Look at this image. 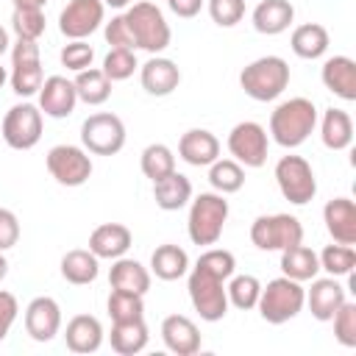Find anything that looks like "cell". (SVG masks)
<instances>
[{
	"label": "cell",
	"instance_id": "6da1fadb",
	"mask_svg": "<svg viewBox=\"0 0 356 356\" xmlns=\"http://www.w3.org/2000/svg\"><path fill=\"white\" fill-rule=\"evenodd\" d=\"M314 128H317V108L309 97H289L278 103L270 114V136L286 150L300 147Z\"/></svg>",
	"mask_w": 356,
	"mask_h": 356
},
{
	"label": "cell",
	"instance_id": "7a4b0ae2",
	"mask_svg": "<svg viewBox=\"0 0 356 356\" xmlns=\"http://www.w3.org/2000/svg\"><path fill=\"white\" fill-rule=\"evenodd\" d=\"M228 220V200L220 192H200L192 206H189V217H186V234L195 245H217L222 236Z\"/></svg>",
	"mask_w": 356,
	"mask_h": 356
},
{
	"label": "cell",
	"instance_id": "3957f363",
	"mask_svg": "<svg viewBox=\"0 0 356 356\" xmlns=\"http://www.w3.org/2000/svg\"><path fill=\"white\" fill-rule=\"evenodd\" d=\"M306 306V289L300 281H292L286 275L281 278H273L267 281V286H261V295H259V314L264 323L270 325H281L292 317H298Z\"/></svg>",
	"mask_w": 356,
	"mask_h": 356
},
{
	"label": "cell",
	"instance_id": "277c9868",
	"mask_svg": "<svg viewBox=\"0 0 356 356\" xmlns=\"http://www.w3.org/2000/svg\"><path fill=\"white\" fill-rule=\"evenodd\" d=\"M239 86L259 103L275 100L289 86V64L281 56H261L239 72Z\"/></svg>",
	"mask_w": 356,
	"mask_h": 356
},
{
	"label": "cell",
	"instance_id": "5b68a950",
	"mask_svg": "<svg viewBox=\"0 0 356 356\" xmlns=\"http://www.w3.org/2000/svg\"><path fill=\"white\" fill-rule=\"evenodd\" d=\"M125 22L131 28V36H134V47L139 50H147L150 56H159L161 50L170 47V39H172V31L161 14L159 6L153 3H134L125 14Z\"/></svg>",
	"mask_w": 356,
	"mask_h": 356
},
{
	"label": "cell",
	"instance_id": "8992f818",
	"mask_svg": "<svg viewBox=\"0 0 356 356\" xmlns=\"http://www.w3.org/2000/svg\"><path fill=\"white\" fill-rule=\"evenodd\" d=\"M81 145L95 156H114L125 147V125L111 111L89 114L81 122Z\"/></svg>",
	"mask_w": 356,
	"mask_h": 356
},
{
	"label": "cell",
	"instance_id": "52a82bcc",
	"mask_svg": "<svg viewBox=\"0 0 356 356\" xmlns=\"http://www.w3.org/2000/svg\"><path fill=\"white\" fill-rule=\"evenodd\" d=\"M186 289H189V300H192L195 312L200 314V320L217 323L228 314V295H225V281L222 278L192 267Z\"/></svg>",
	"mask_w": 356,
	"mask_h": 356
},
{
	"label": "cell",
	"instance_id": "ba28073f",
	"mask_svg": "<svg viewBox=\"0 0 356 356\" xmlns=\"http://www.w3.org/2000/svg\"><path fill=\"white\" fill-rule=\"evenodd\" d=\"M275 184L281 195L295 206H306L317 195L314 170L303 156H281L275 164Z\"/></svg>",
	"mask_w": 356,
	"mask_h": 356
},
{
	"label": "cell",
	"instance_id": "9c48e42d",
	"mask_svg": "<svg viewBox=\"0 0 356 356\" xmlns=\"http://www.w3.org/2000/svg\"><path fill=\"white\" fill-rule=\"evenodd\" d=\"M250 242L259 250H286L303 242V225L292 214H261L250 225Z\"/></svg>",
	"mask_w": 356,
	"mask_h": 356
},
{
	"label": "cell",
	"instance_id": "30bf717a",
	"mask_svg": "<svg viewBox=\"0 0 356 356\" xmlns=\"http://www.w3.org/2000/svg\"><path fill=\"white\" fill-rule=\"evenodd\" d=\"M11 89L19 97H31L39 92L44 75H42V58L39 44L33 39H17L11 47Z\"/></svg>",
	"mask_w": 356,
	"mask_h": 356
},
{
	"label": "cell",
	"instance_id": "8fae6325",
	"mask_svg": "<svg viewBox=\"0 0 356 356\" xmlns=\"http://www.w3.org/2000/svg\"><path fill=\"white\" fill-rule=\"evenodd\" d=\"M0 134L8 147L14 150H31L42 139V111L33 103H17L6 111Z\"/></svg>",
	"mask_w": 356,
	"mask_h": 356
},
{
	"label": "cell",
	"instance_id": "7c38bea8",
	"mask_svg": "<svg viewBox=\"0 0 356 356\" xmlns=\"http://www.w3.org/2000/svg\"><path fill=\"white\" fill-rule=\"evenodd\" d=\"M47 172L61 186H81L92 175V159L78 145H56L47 150Z\"/></svg>",
	"mask_w": 356,
	"mask_h": 356
},
{
	"label": "cell",
	"instance_id": "4fadbf2b",
	"mask_svg": "<svg viewBox=\"0 0 356 356\" xmlns=\"http://www.w3.org/2000/svg\"><path fill=\"white\" fill-rule=\"evenodd\" d=\"M267 147H270L267 131L253 120L236 122L228 134V153L242 167H253V170L261 167L267 161Z\"/></svg>",
	"mask_w": 356,
	"mask_h": 356
},
{
	"label": "cell",
	"instance_id": "5bb4252c",
	"mask_svg": "<svg viewBox=\"0 0 356 356\" xmlns=\"http://www.w3.org/2000/svg\"><path fill=\"white\" fill-rule=\"evenodd\" d=\"M103 17V0H70L58 14V31L67 39H86L100 28Z\"/></svg>",
	"mask_w": 356,
	"mask_h": 356
},
{
	"label": "cell",
	"instance_id": "9a60e30c",
	"mask_svg": "<svg viewBox=\"0 0 356 356\" xmlns=\"http://www.w3.org/2000/svg\"><path fill=\"white\" fill-rule=\"evenodd\" d=\"M25 331L36 342H50L61 331V306L50 295H39L25 306Z\"/></svg>",
	"mask_w": 356,
	"mask_h": 356
},
{
	"label": "cell",
	"instance_id": "2e32d148",
	"mask_svg": "<svg viewBox=\"0 0 356 356\" xmlns=\"http://www.w3.org/2000/svg\"><path fill=\"white\" fill-rule=\"evenodd\" d=\"M39 111L44 117H53V120H64L75 111V103H78V95H75V83L67 81L64 75H50L42 81L39 86Z\"/></svg>",
	"mask_w": 356,
	"mask_h": 356
},
{
	"label": "cell",
	"instance_id": "e0dca14e",
	"mask_svg": "<svg viewBox=\"0 0 356 356\" xmlns=\"http://www.w3.org/2000/svg\"><path fill=\"white\" fill-rule=\"evenodd\" d=\"M348 300V295H345V286L334 278V275H328V278H312V286L306 289V306H309V312H312V317L314 320H320V323H328L331 317H334V312L342 306Z\"/></svg>",
	"mask_w": 356,
	"mask_h": 356
},
{
	"label": "cell",
	"instance_id": "ac0fdd59",
	"mask_svg": "<svg viewBox=\"0 0 356 356\" xmlns=\"http://www.w3.org/2000/svg\"><path fill=\"white\" fill-rule=\"evenodd\" d=\"M139 81H142V89L153 97H167L178 89L181 83V70L172 58H164V56H153L142 64L139 70Z\"/></svg>",
	"mask_w": 356,
	"mask_h": 356
},
{
	"label": "cell",
	"instance_id": "d6986e66",
	"mask_svg": "<svg viewBox=\"0 0 356 356\" xmlns=\"http://www.w3.org/2000/svg\"><path fill=\"white\" fill-rule=\"evenodd\" d=\"M323 222L334 242L356 245V203L350 197H334L323 206Z\"/></svg>",
	"mask_w": 356,
	"mask_h": 356
},
{
	"label": "cell",
	"instance_id": "ffe728a7",
	"mask_svg": "<svg viewBox=\"0 0 356 356\" xmlns=\"http://www.w3.org/2000/svg\"><path fill=\"white\" fill-rule=\"evenodd\" d=\"M164 348L175 356H192L200 350V331L186 314H170L161 320Z\"/></svg>",
	"mask_w": 356,
	"mask_h": 356
},
{
	"label": "cell",
	"instance_id": "44dd1931",
	"mask_svg": "<svg viewBox=\"0 0 356 356\" xmlns=\"http://www.w3.org/2000/svg\"><path fill=\"white\" fill-rule=\"evenodd\" d=\"M134 245V234L122 222H103L89 234V250L97 259H120Z\"/></svg>",
	"mask_w": 356,
	"mask_h": 356
},
{
	"label": "cell",
	"instance_id": "7402d4cb",
	"mask_svg": "<svg viewBox=\"0 0 356 356\" xmlns=\"http://www.w3.org/2000/svg\"><path fill=\"white\" fill-rule=\"evenodd\" d=\"M323 86L328 92H334L337 97H342L345 103L356 100V61L350 56H331L325 58L323 70H320Z\"/></svg>",
	"mask_w": 356,
	"mask_h": 356
},
{
	"label": "cell",
	"instance_id": "603a6c76",
	"mask_svg": "<svg viewBox=\"0 0 356 356\" xmlns=\"http://www.w3.org/2000/svg\"><path fill=\"white\" fill-rule=\"evenodd\" d=\"M178 156L192 167H209L220 159V139L206 128H189L178 139Z\"/></svg>",
	"mask_w": 356,
	"mask_h": 356
},
{
	"label": "cell",
	"instance_id": "cb8c5ba5",
	"mask_svg": "<svg viewBox=\"0 0 356 356\" xmlns=\"http://www.w3.org/2000/svg\"><path fill=\"white\" fill-rule=\"evenodd\" d=\"M64 342L72 353H95L103 345V325L92 314H75L67 323Z\"/></svg>",
	"mask_w": 356,
	"mask_h": 356
},
{
	"label": "cell",
	"instance_id": "d4e9b609",
	"mask_svg": "<svg viewBox=\"0 0 356 356\" xmlns=\"http://www.w3.org/2000/svg\"><path fill=\"white\" fill-rule=\"evenodd\" d=\"M250 19H253V28H256L259 33H264V36H278V33H284V31L292 25L295 8H292L289 0H261V3L253 8Z\"/></svg>",
	"mask_w": 356,
	"mask_h": 356
},
{
	"label": "cell",
	"instance_id": "484cf974",
	"mask_svg": "<svg viewBox=\"0 0 356 356\" xmlns=\"http://www.w3.org/2000/svg\"><path fill=\"white\" fill-rule=\"evenodd\" d=\"M153 200L164 211H178L192 200V181L184 172L172 170L170 175L153 181Z\"/></svg>",
	"mask_w": 356,
	"mask_h": 356
},
{
	"label": "cell",
	"instance_id": "4316f807",
	"mask_svg": "<svg viewBox=\"0 0 356 356\" xmlns=\"http://www.w3.org/2000/svg\"><path fill=\"white\" fill-rule=\"evenodd\" d=\"M108 284L111 289H125V292H136V295H147L150 289V270L145 264H139L136 259H114L111 270H108Z\"/></svg>",
	"mask_w": 356,
	"mask_h": 356
},
{
	"label": "cell",
	"instance_id": "83f0119b",
	"mask_svg": "<svg viewBox=\"0 0 356 356\" xmlns=\"http://www.w3.org/2000/svg\"><path fill=\"white\" fill-rule=\"evenodd\" d=\"M320 139L328 150H345L353 142V120L345 108H325L320 120Z\"/></svg>",
	"mask_w": 356,
	"mask_h": 356
},
{
	"label": "cell",
	"instance_id": "f1b7e54d",
	"mask_svg": "<svg viewBox=\"0 0 356 356\" xmlns=\"http://www.w3.org/2000/svg\"><path fill=\"white\" fill-rule=\"evenodd\" d=\"M289 47H292V53L298 58L314 61V58L325 56V50H328V31L320 22H303V25H298L292 31Z\"/></svg>",
	"mask_w": 356,
	"mask_h": 356
},
{
	"label": "cell",
	"instance_id": "f546056e",
	"mask_svg": "<svg viewBox=\"0 0 356 356\" xmlns=\"http://www.w3.org/2000/svg\"><path fill=\"white\" fill-rule=\"evenodd\" d=\"M150 273L161 281H178L189 273V256L178 245H159L150 256Z\"/></svg>",
	"mask_w": 356,
	"mask_h": 356
},
{
	"label": "cell",
	"instance_id": "4dcf8cb0",
	"mask_svg": "<svg viewBox=\"0 0 356 356\" xmlns=\"http://www.w3.org/2000/svg\"><path fill=\"white\" fill-rule=\"evenodd\" d=\"M281 273L292 281H312L320 273V259L312 248H306L303 242L281 250Z\"/></svg>",
	"mask_w": 356,
	"mask_h": 356
},
{
	"label": "cell",
	"instance_id": "1f68e13d",
	"mask_svg": "<svg viewBox=\"0 0 356 356\" xmlns=\"http://www.w3.org/2000/svg\"><path fill=\"white\" fill-rule=\"evenodd\" d=\"M111 350L120 353V356H134V353H142L147 348V325H145V317L142 320H128V323H111Z\"/></svg>",
	"mask_w": 356,
	"mask_h": 356
},
{
	"label": "cell",
	"instance_id": "d6a6232c",
	"mask_svg": "<svg viewBox=\"0 0 356 356\" xmlns=\"http://www.w3.org/2000/svg\"><path fill=\"white\" fill-rule=\"evenodd\" d=\"M100 273V259L86 248H75V250H67L64 259H61V275L64 281L75 284V286H83V284H92Z\"/></svg>",
	"mask_w": 356,
	"mask_h": 356
},
{
	"label": "cell",
	"instance_id": "836d02e7",
	"mask_svg": "<svg viewBox=\"0 0 356 356\" xmlns=\"http://www.w3.org/2000/svg\"><path fill=\"white\" fill-rule=\"evenodd\" d=\"M72 83H75L78 100H83L86 106H103L108 100V95H111V81L97 67H86V70L75 72Z\"/></svg>",
	"mask_w": 356,
	"mask_h": 356
},
{
	"label": "cell",
	"instance_id": "e575fe53",
	"mask_svg": "<svg viewBox=\"0 0 356 356\" xmlns=\"http://www.w3.org/2000/svg\"><path fill=\"white\" fill-rule=\"evenodd\" d=\"M209 184L220 195H234L245 184V167L234 159H217L209 164Z\"/></svg>",
	"mask_w": 356,
	"mask_h": 356
},
{
	"label": "cell",
	"instance_id": "d590c367",
	"mask_svg": "<svg viewBox=\"0 0 356 356\" xmlns=\"http://www.w3.org/2000/svg\"><path fill=\"white\" fill-rule=\"evenodd\" d=\"M145 295L136 292H125V289H111L108 295V317L111 323H128V320H142L145 317Z\"/></svg>",
	"mask_w": 356,
	"mask_h": 356
},
{
	"label": "cell",
	"instance_id": "8d00e7d4",
	"mask_svg": "<svg viewBox=\"0 0 356 356\" xmlns=\"http://www.w3.org/2000/svg\"><path fill=\"white\" fill-rule=\"evenodd\" d=\"M225 295H228V306H236L242 312H250L259 303L261 281L256 275H231V281L225 286Z\"/></svg>",
	"mask_w": 356,
	"mask_h": 356
},
{
	"label": "cell",
	"instance_id": "74e56055",
	"mask_svg": "<svg viewBox=\"0 0 356 356\" xmlns=\"http://www.w3.org/2000/svg\"><path fill=\"white\" fill-rule=\"evenodd\" d=\"M139 164H142L145 178L159 181V178H164V175H170V172L175 170V156H172V150H170L167 145L153 142V145H147V147L142 150Z\"/></svg>",
	"mask_w": 356,
	"mask_h": 356
},
{
	"label": "cell",
	"instance_id": "f35d334b",
	"mask_svg": "<svg viewBox=\"0 0 356 356\" xmlns=\"http://www.w3.org/2000/svg\"><path fill=\"white\" fill-rule=\"evenodd\" d=\"M317 259H320V270H325L334 278H342V275H348L356 267V250H353V245H339V242L325 245L323 253H317Z\"/></svg>",
	"mask_w": 356,
	"mask_h": 356
},
{
	"label": "cell",
	"instance_id": "ab89813d",
	"mask_svg": "<svg viewBox=\"0 0 356 356\" xmlns=\"http://www.w3.org/2000/svg\"><path fill=\"white\" fill-rule=\"evenodd\" d=\"M136 67H139V64H136V56H134L131 47H111V50L106 53L100 70H103L106 78L114 83V81H125V78H131Z\"/></svg>",
	"mask_w": 356,
	"mask_h": 356
},
{
	"label": "cell",
	"instance_id": "60d3db41",
	"mask_svg": "<svg viewBox=\"0 0 356 356\" xmlns=\"http://www.w3.org/2000/svg\"><path fill=\"white\" fill-rule=\"evenodd\" d=\"M44 11L42 8H14L11 14V28L17 33V39H33L39 42V36L44 33Z\"/></svg>",
	"mask_w": 356,
	"mask_h": 356
},
{
	"label": "cell",
	"instance_id": "b9f144b4",
	"mask_svg": "<svg viewBox=\"0 0 356 356\" xmlns=\"http://www.w3.org/2000/svg\"><path fill=\"white\" fill-rule=\"evenodd\" d=\"M195 267H197V270H206V273H211V275H217V278H222V281H228V278L234 275V270H236V259H234L231 250L209 248V250H203V253L197 256Z\"/></svg>",
	"mask_w": 356,
	"mask_h": 356
},
{
	"label": "cell",
	"instance_id": "7bdbcfd3",
	"mask_svg": "<svg viewBox=\"0 0 356 356\" xmlns=\"http://www.w3.org/2000/svg\"><path fill=\"white\" fill-rule=\"evenodd\" d=\"M334 339L342 348H356V303L345 300L337 312H334Z\"/></svg>",
	"mask_w": 356,
	"mask_h": 356
},
{
	"label": "cell",
	"instance_id": "ee69618b",
	"mask_svg": "<svg viewBox=\"0 0 356 356\" xmlns=\"http://www.w3.org/2000/svg\"><path fill=\"white\" fill-rule=\"evenodd\" d=\"M58 58H61V64H64L67 70H72V72H81V70L92 67L95 50H92V44H86L83 39H70V44H64V47H61Z\"/></svg>",
	"mask_w": 356,
	"mask_h": 356
},
{
	"label": "cell",
	"instance_id": "f6af8a7d",
	"mask_svg": "<svg viewBox=\"0 0 356 356\" xmlns=\"http://www.w3.org/2000/svg\"><path fill=\"white\" fill-rule=\"evenodd\" d=\"M209 17L220 28H234L245 17V0H209Z\"/></svg>",
	"mask_w": 356,
	"mask_h": 356
},
{
	"label": "cell",
	"instance_id": "bcb514c9",
	"mask_svg": "<svg viewBox=\"0 0 356 356\" xmlns=\"http://www.w3.org/2000/svg\"><path fill=\"white\" fill-rule=\"evenodd\" d=\"M103 36H106V42L111 47H131L134 50V36H131V28H128V22H125L122 14H117V17H111L106 22Z\"/></svg>",
	"mask_w": 356,
	"mask_h": 356
},
{
	"label": "cell",
	"instance_id": "7dc6e473",
	"mask_svg": "<svg viewBox=\"0 0 356 356\" xmlns=\"http://www.w3.org/2000/svg\"><path fill=\"white\" fill-rule=\"evenodd\" d=\"M19 239V220L11 209H0V253L14 248Z\"/></svg>",
	"mask_w": 356,
	"mask_h": 356
},
{
	"label": "cell",
	"instance_id": "c3c4849f",
	"mask_svg": "<svg viewBox=\"0 0 356 356\" xmlns=\"http://www.w3.org/2000/svg\"><path fill=\"white\" fill-rule=\"evenodd\" d=\"M17 314H19V303H17V298H14L11 292L0 289V342L8 337V331H11L14 320H17Z\"/></svg>",
	"mask_w": 356,
	"mask_h": 356
},
{
	"label": "cell",
	"instance_id": "681fc988",
	"mask_svg": "<svg viewBox=\"0 0 356 356\" xmlns=\"http://www.w3.org/2000/svg\"><path fill=\"white\" fill-rule=\"evenodd\" d=\"M167 6H170V11H172L175 17H181V19H192V17L200 14L203 0H167Z\"/></svg>",
	"mask_w": 356,
	"mask_h": 356
},
{
	"label": "cell",
	"instance_id": "f907efd6",
	"mask_svg": "<svg viewBox=\"0 0 356 356\" xmlns=\"http://www.w3.org/2000/svg\"><path fill=\"white\" fill-rule=\"evenodd\" d=\"M14 8H44L47 0H11Z\"/></svg>",
	"mask_w": 356,
	"mask_h": 356
},
{
	"label": "cell",
	"instance_id": "816d5d0a",
	"mask_svg": "<svg viewBox=\"0 0 356 356\" xmlns=\"http://www.w3.org/2000/svg\"><path fill=\"white\" fill-rule=\"evenodd\" d=\"M8 44H11V42H8V31H6L3 25H0V56H3L6 50H8Z\"/></svg>",
	"mask_w": 356,
	"mask_h": 356
},
{
	"label": "cell",
	"instance_id": "f5cc1de1",
	"mask_svg": "<svg viewBox=\"0 0 356 356\" xmlns=\"http://www.w3.org/2000/svg\"><path fill=\"white\" fill-rule=\"evenodd\" d=\"M134 0H103V6H111V8H125V6H131Z\"/></svg>",
	"mask_w": 356,
	"mask_h": 356
},
{
	"label": "cell",
	"instance_id": "db71d44e",
	"mask_svg": "<svg viewBox=\"0 0 356 356\" xmlns=\"http://www.w3.org/2000/svg\"><path fill=\"white\" fill-rule=\"evenodd\" d=\"M6 275H8V259H6L3 253H0V281H3Z\"/></svg>",
	"mask_w": 356,
	"mask_h": 356
},
{
	"label": "cell",
	"instance_id": "11a10c76",
	"mask_svg": "<svg viewBox=\"0 0 356 356\" xmlns=\"http://www.w3.org/2000/svg\"><path fill=\"white\" fill-rule=\"evenodd\" d=\"M6 81H8V72H6V67H0V89H3Z\"/></svg>",
	"mask_w": 356,
	"mask_h": 356
}]
</instances>
